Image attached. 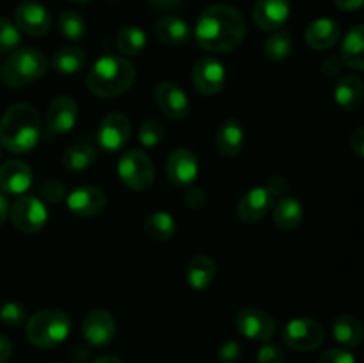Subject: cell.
I'll return each mask as SVG.
<instances>
[{"label": "cell", "mask_w": 364, "mask_h": 363, "mask_svg": "<svg viewBox=\"0 0 364 363\" xmlns=\"http://www.w3.org/2000/svg\"><path fill=\"white\" fill-rule=\"evenodd\" d=\"M245 32L247 25L240 11L224 4L206 7L194 28L199 46L213 53L233 52L242 45Z\"/></svg>", "instance_id": "6da1fadb"}, {"label": "cell", "mask_w": 364, "mask_h": 363, "mask_svg": "<svg viewBox=\"0 0 364 363\" xmlns=\"http://www.w3.org/2000/svg\"><path fill=\"white\" fill-rule=\"evenodd\" d=\"M41 135L39 114L31 103H14L0 120V144L11 153H28L38 146Z\"/></svg>", "instance_id": "7a4b0ae2"}, {"label": "cell", "mask_w": 364, "mask_h": 363, "mask_svg": "<svg viewBox=\"0 0 364 363\" xmlns=\"http://www.w3.org/2000/svg\"><path fill=\"white\" fill-rule=\"evenodd\" d=\"M135 68L127 57L103 56L92 64L85 77L89 91L98 98H116L132 88Z\"/></svg>", "instance_id": "3957f363"}, {"label": "cell", "mask_w": 364, "mask_h": 363, "mask_svg": "<svg viewBox=\"0 0 364 363\" xmlns=\"http://www.w3.org/2000/svg\"><path fill=\"white\" fill-rule=\"evenodd\" d=\"M48 60L36 48H16L7 56L0 68V80L6 88L18 89L45 77Z\"/></svg>", "instance_id": "277c9868"}, {"label": "cell", "mask_w": 364, "mask_h": 363, "mask_svg": "<svg viewBox=\"0 0 364 363\" xmlns=\"http://www.w3.org/2000/svg\"><path fill=\"white\" fill-rule=\"evenodd\" d=\"M71 330V319L63 310H43L27 320V338L39 349H52L63 344Z\"/></svg>", "instance_id": "5b68a950"}, {"label": "cell", "mask_w": 364, "mask_h": 363, "mask_svg": "<svg viewBox=\"0 0 364 363\" xmlns=\"http://www.w3.org/2000/svg\"><path fill=\"white\" fill-rule=\"evenodd\" d=\"M117 177L132 191H146L155 180L153 160L141 149H130L117 162Z\"/></svg>", "instance_id": "8992f818"}, {"label": "cell", "mask_w": 364, "mask_h": 363, "mask_svg": "<svg viewBox=\"0 0 364 363\" xmlns=\"http://www.w3.org/2000/svg\"><path fill=\"white\" fill-rule=\"evenodd\" d=\"M11 221L23 233H38L48 223V210L38 196L23 194L9 210Z\"/></svg>", "instance_id": "52a82bcc"}, {"label": "cell", "mask_w": 364, "mask_h": 363, "mask_svg": "<svg viewBox=\"0 0 364 363\" xmlns=\"http://www.w3.org/2000/svg\"><path fill=\"white\" fill-rule=\"evenodd\" d=\"M323 338H326V333H323L322 324L309 317H299V319L290 320L283 331L284 344L301 352L318 349Z\"/></svg>", "instance_id": "ba28073f"}, {"label": "cell", "mask_w": 364, "mask_h": 363, "mask_svg": "<svg viewBox=\"0 0 364 363\" xmlns=\"http://www.w3.org/2000/svg\"><path fill=\"white\" fill-rule=\"evenodd\" d=\"M277 199H279V196L269 184L259 185V187H255L242 194V198L237 203V216L247 224L258 223L272 210Z\"/></svg>", "instance_id": "9c48e42d"}, {"label": "cell", "mask_w": 364, "mask_h": 363, "mask_svg": "<svg viewBox=\"0 0 364 363\" xmlns=\"http://www.w3.org/2000/svg\"><path fill=\"white\" fill-rule=\"evenodd\" d=\"M132 134V123L127 114L109 112L100 123L96 132L98 146L107 153H116L123 149Z\"/></svg>", "instance_id": "30bf717a"}, {"label": "cell", "mask_w": 364, "mask_h": 363, "mask_svg": "<svg viewBox=\"0 0 364 363\" xmlns=\"http://www.w3.org/2000/svg\"><path fill=\"white\" fill-rule=\"evenodd\" d=\"M192 82L203 96H213L223 91L226 82V68L219 59L205 56L192 68Z\"/></svg>", "instance_id": "8fae6325"}, {"label": "cell", "mask_w": 364, "mask_h": 363, "mask_svg": "<svg viewBox=\"0 0 364 363\" xmlns=\"http://www.w3.org/2000/svg\"><path fill=\"white\" fill-rule=\"evenodd\" d=\"M235 326L244 335L256 342H269L276 333V320L259 308H244L235 317Z\"/></svg>", "instance_id": "7c38bea8"}, {"label": "cell", "mask_w": 364, "mask_h": 363, "mask_svg": "<svg viewBox=\"0 0 364 363\" xmlns=\"http://www.w3.org/2000/svg\"><path fill=\"white\" fill-rule=\"evenodd\" d=\"M78 121V105L70 96H57L46 110V135L57 137V135L68 134L73 130Z\"/></svg>", "instance_id": "4fadbf2b"}, {"label": "cell", "mask_w": 364, "mask_h": 363, "mask_svg": "<svg viewBox=\"0 0 364 363\" xmlns=\"http://www.w3.org/2000/svg\"><path fill=\"white\" fill-rule=\"evenodd\" d=\"M14 23L20 28V32L39 38L50 31L52 18L43 4L27 0V2H21L14 11Z\"/></svg>", "instance_id": "5bb4252c"}, {"label": "cell", "mask_w": 364, "mask_h": 363, "mask_svg": "<svg viewBox=\"0 0 364 363\" xmlns=\"http://www.w3.org/2000/svg\"><path fill=\"white\" fill-rule=\"evenodd\" d=\"M155 102L169 120H183L191 110L187 95L174 80H160L155 88Z\"/></svg>", "instance_id": "9a60e30c"}, {"label": "cell", "mask_w": 364, "mask_h": 363, "mask_svg": "<svg viewBox=\"0 0 364 363\" xmlns=\"http://www.w3.org/2000/svg\"><path fill=\"white\" fill-rule=\"evenodd\" d=\"M82 335L95 347L109 345L116 335V320L112 313L103 308L91 310L82 322Z\"/></svg>", "instance_id": "2e32d148"}, {"label": "cell", "mask_w": 364, "mask_h": 363, "mask_svg": "<svg viewBox=\"0 0 364 363\" xmlns=\"http://www.w3.org/2000/svg\"><path fill=\"white\" fill-rule=\"evenodd\" d=\"M167 178L176 187H188L196 182L199 171L198 157L188 148H176L167 159Z\"/></svg>", "instance_id": "e0dca14e"}, {"label": "cell", "mask_w": 364, "mask_h": 363, "mask_svg": "<svg viewBox=\"0 0 364 363\" xmlns=\"http://www.w3.org/2000/svg\"><path fill=\"white\" fill-rule=\"evenodd\" d=\"M66 205L75 216L92 217L103 212V209L107 206V196L100 187L84 185L66 196Z\"/></svg>", "instance_id": "ac0fdd59"}, {"label": "cell", "mask_w": 364, "mask_h": 363, "mask_svg": "<svg viewBox=\"0 0 364 363\" xmlns=\"http://www.w3.org/2000/svg\"><path fill=\"white\" fill-rule=\"evenodd\" d=\"M291 14L290 0H258L252 9V20L267 32L279 31Z\"/></svg>", "instance_id": "d6986e66"}, {"label": "cell", "mask_w": 364, "mask_h": 363, "mask_svg": "<svg viewBox=\"0 0 364 363\" xmlns=\"http://www.w3.org/2000/svg\"><path fill=\"white\" fill-rule=\"evenodd\" d=\"M34 173L31 166L21 160H7L0 167V191L2 194L23 196L31 189Z\"/></svg>", "instance_id": "ffe728a7"}, {"label": "cell", "mask_w": 364, "mask_h": 363, "mask_svg": "<svg viewBox=\"0 0 364 363\" xmlns=\"http://www.w3.org/2000/svg\"><path fill=\"white\" fill-rule=\"evenodd\" d=\"M341 27L333 18H318L311 21L304 32V39L309 48L329 50L340 41Z\"/></svg>", "instance_id": "44dd1931"}, {"label": "cell", "mask_w": 364, "mask_h": 363, "mask_svg": "<svg viewBox=\"0 0 364 363\" xmlns=\"http://www.w3.org/2000/svg\"><path fill=\"white\" fill-rule=\"evenodd\" d=\"M244 142H245V132L238 120L230 117V120L224 121V123L219 127V130H217L215 144L223 157L233 159V157L240 155L242 148H244Z\"/></svg>", "instance_id": "7402d4cb"}, {"label": "cell", "mask_w": 364, "mask_h": 363, "mask_svg": "<svg viewBox=\"0 0 364 363\" xmlns=\"http://www.w3.org/2000/svg\"><path fill=\"white\" fill-rule=\"evenodd\" d=\"M155 36L164 45L180 46L188 43V39L192 38V31L183 18L164 16L156 21Z\"/></svg>", "instance_id": "603a6c76"}, {"label": "cell", "mask_w": 364, "mask_h": 363, "mask_svg": "<svg viewBox=\"0 0 364 363\" xmlns=\"http://www.w3.org/2000/svg\"><path fill=\"white\" fill-rule=\"evenodd\" d=\"M217 274V265L212 256L194 255L188 260L187 281L194 290H206L213 283Z\"/></svg>", "instance_id": "cb8c5ba5"}, {"label": "cell", "mask_w": 364, "mask_h": 363, "mask_svg": "<svg viewBox=\"0 0 364 363\" xmlns=\"http://www.w3.org/2000/svg\"><path fill=\"white\" fill-rule=\"evenodd\" d=\"M341 60L355 71L364 70V27L354 25L341 43Z\"/></svg>", "instance_id": "d4e9b609"}, {"label": "cell", "mask_w": 364, "mask_h": 363, "mask_svg": "<svg viewBox=\"0 0 364 363\" xmlns=\"http://www.w3.org/2000/svg\"><path fill=\"white\" fill-rule=\"evenodd\" d=\"M364 85L355 75H345L334 85V102L343 110H355L363 102Z\"/></svg>", "instance_id": "484cf974"}, {"label": "cell", "mask_w": 364, "mask_h": 363, "mask_svg": "<svg viewBox=\"0 0 364 363\" xmlns=\"http://www.w3.org/2000/svg\"><path fill=\"white\" fill-rule=\"evenodd\" d=\"M274 223L281 230H294L304 219V209L294 196H283L274 203Z\"/></svg>", "instance_id": "4316f807"}, {"label": "cell", "mask_w": 364, "mask_h": 363, "mask_svg": "<svg viewBox=\"0 0 364 363\" xmlns=\"http://www.w3.org/2000/svg\"><path fill=\"white\" fill-rule=\"evenodd\" d=\"M333 335L345 347H358L363 342L364 335L361 320L348 313L338 315L333 322Z\"/></svg>", "instance_id": "83f0119b"}, {"label": "cell", "mask_w": 364, "mask_h": 363, "mask_svg": "<svg viewBox=\"0 0 364 363\" xmlns=\"http://www.w3.org/2000/svg\"><path fill=\"white\" fill-rule=\"evenodd\" d=\"M98 155H96L95 146L87 144V142H78V144L70 146L63 155V166L68 171L73 173H80V171L89 169L92 164L96 162Z\"/></svg>", "instance_id": "f1b7e54d"}, {"label": "cell", "mask_w": 364, "mask_h": 363, "mask_svg": "<svg viewBox=\"0 0 364 363\" xmlns=\"http://www.w3.org/2000/svg\"><path fill=\"white\" fill-rule=\"evenodd\" d=\"M144 231L156 242L171 241L176 233V221L167 212H153L144 219Z\"/></svg>", "instance_id": "f546056e"}, {"label": "cell", "mask_w": 364, "mask_h": 363, "mask_svg": "<svg viewBox=\"0 0 364 363\" xmlns=\"http://www.w3.org/2000/svg\"><path fill=\"white\" fill-rule=\"evenodd\" d=\"M85 52L77 46H64L59 48L52 57V68L63 75L78 73L85 66Z\"/></svg>", "instance_id": "4dcf8cb0"}, {"label": "cell", "mask_w": 364, "mask_h": 363, "mask_svg": "<svg viewBox=\"0 0 364 363\" xmlns=\"http://www.w3.org/2000/svg\"><path fill=\"white\" fill-rule=\"evenodd\" d=\"M146 32L142 28L134 27V25H128V27H123L119 32H117V48L123 56L127 57H135L144 50L146 46Z\"/></svg>", "instance_id": "1f68e13d"}, {"label": "cell", "mask_w": 364, "mask_h": 363, "mask_svg": "<svg viewBox=\"0 0 364 363\" xmlns=\"http://www.w3.org/2000/svg\"><path fill=\"white\" fill-rule=\"evenodd\" d=\"M294 50V36L288 31H276L263 45V53L270 60H284Z\"/></svg>", "instance_id": "d6a6232c"}, {"label": "cell", "mask_w": 364, "mask_h": 363, "mask_svg": "<svg viewBox=\"0 0 364 363\" xmlns=\"http://www.w3.org/2000/svg\"><path fill=\"white\" fill-rule=\"evenodd\" d=\"M59 32L68 41H80L85 34V20L77 11H66L59 18Z\"/></svg>", "instance_id": "836d02e7"}, {"label": "cell", "mask_w": 364, "mask_h": 363, "mask_svg": "<svg viewBox=\"0 0 364 363\" xmlns=\"http://www.w3.org/2000/svg\"><path fill=\"white\" fill-rule=\"evenodd\" d=\"M21 41V32L14 21L0 16V53H11Z\"/></svg>", "instance_id": "e575fe53"}, {"label": "cell", "mask_w": 364, "mask_h": 363, "mask_svg": "<svg viewBox=\"0 0 364 363\" xmlns=\"http://www.w3.org/2000/svg\"><path fill=\"white\" fill-rule=\"evenodd\" d=\"M166 135V127L159 120H146L139 127V141L146 148H155Z\"/></svg>", "instance_id": "d590c367"}, {"label": "cell", "mask_w": 364, "mask_h": 363, "mask_svg": "<svg viewBox=\"0 0 364 363\" xmlns=\"http://www.w3.org/2000/svg\"><path fill=\"white\" fill-rule=\"evenodd\" d=\"M0 320L9 327H20L27 322V310L21 302L7 301L0 306Z\"/></svg>", "instance_id": "8d00e7d4"}, {"label": "cell", "mask_w": 364, "mask_h": 363, "mask_svg": "<svg viewBox=\"0 0 364 363\" xmlns=\"http://www.w3.org/2000/svg\"><path fill=\"white\" fill-rule=\"evenodd\" d=\"M66 185L60 180L53 178V180H45L39 185V199L46 203H60L66 199Z\"/></svg>", "instance_id": "74e56055"}, {"label": "cell", "mask_w": 364, "mask_h": 363, "mask_svg": "<svg viewBox=\"0 0 364 363\" xmlns=\"http://www.w3.org/2000/svg\"><path fill=\"white\" fill-rule=\"evenodd\" d=\"M284 362V351L283 347L276 344H267L263 345L256 356V363H283Z\"/></svg>", "instance_id": "f35d334b"}, {"label": "cell", "mask_w": 364, "mask_h": 363, "mask_svg": "<svg viewBox=\"0 0 364 363\" xmlns=\"http://www.w3.org/2000/svg\"><path fill=\"white\" fill-rule=\"evenodd\" d=\"M219 362L220 363H238L242 358V347L238 342L235 340H226L223 345L219 347Z\"/></svg>", "instance_id": "ab89813d"}, {"label": "cell", "mask_w": 364, "mask_h": 363, "mask_svg": "<svg viewBox=\"0 0 364 363\" xmlns=\"http://www.w3.org/2000/svg\"><path fill=\"white\" fill-rule=\"evenodd\" d=\"M185 203H187V206L191 210L199 212V210L205 209L206 203H208V199H206V194L203 189L191 187V185H188V189L185 191Z\"/></svg>", "instance_id": "60d3db41"}, {"label": "cell", "mask_w": 364, "mask_h": 363, "mask_svg": "<svg viewBox=\"0 0 364 363\" xmlns=\"http://www.w3.org/2000/svg\"><path fill=\"white\" fill-rule=\"evenodd\" d=\"M318 363H355V358L347 349H329L320 356Z\"/></svg>", "instance_id": "b9f144b4"}, {"label": "cell", "mask_w": 364, "mask_h": 363, "mask_svg": "<svg viewBox=\"0 0 364 363\" xmlns=\"http://www.w3.org/2000/svg\"><path fill=\"white\" fill-rule=\"evenodd\" d=\"M348 144H350V149L363 159L364 157V128L363 127H355L352 130L350 137H348Z\"/></svg>", "instance_id": "7bdbcfd3"}, {"label": "cell", "mask_w": 364, "mask_h": 363, "mask_svg": "<svg viewBox=\"0 0 364 363\" xmlns=\"http://www.w3.org/2000/svg\"><path fill=\"white\" fill-rule=\"evenodd\" d=\"M320 70H322V73L326 75V77H336V75H340L341 70H343V60L336 56H331L323 60Z\"/></svg>", "instance_id": "ee69618b"}, {"label": "cell", "mask_w": 364, "mask_h": 363, "mask_svg": "<svg viewBox=\"0 0 364 363\" xmlns=\"http://www.w3.org/2000/svg\"><path fill=\"white\" fill-rule=\"evenodd\" d=\"M148 4L156 11H174L180 7L181 0H148Z\"/></svg>", "instance_id": "f6af8a7d"}, {"label": "cell", "mask_w": 364, "mask_h": 363, "mask_svg": "<svg viewBox=\"0 0 364 363\" xmlns=\"http://www.w3.org/2000/svg\"><path fill=\"white\" fill-rule=\"evenodd\" d=\"M13 356V344L6 335H0V363H6Z\"/></svg>", "instance_id": "bcb514c9"}, {"label": "cell", "mask_w": 364, "mask_h": 363, "mask_svg": "<svg viewBox=\"0 0 364 363\" xmlns=\"http://www.w3.org/2000/svg\"><path fill=\"white\" fill-rule=\"evenodd\" d=\"M364 0H334L338 9L341 11H358L363 7Z\"/></svg>", "instance_id": "7dc6e473"}, {"label": "cell", "mask_w": 364, "mask_h": 363, "mask_svg": "<svg viewBox=\"0 0 364 363\" xmlns=\"http://www.w3.org/2000/svg\"><path fill=\"white\" fill-rule=\"evenodd\" d=\"M7 214H9V203H7L6 196H4L2 192H0V224H2L4 221H6Z\"/></svg>", "instance_id": "c3c4849f"}, {"label": "cell", "mask_w": 364, "mask_h": 363, "mask_svg": "<svg viewBox=\"0 0 364 363\" xmlns=\"http://www.w3.org/2000/svg\"><path fill=\"white\" fill-rule=\"evenodd\" d=\"M92 363H123L116 356H102V358H96Z\"/></svg>", "instance_id": "681fc988"}, {"label": "cell", "mask_w": 364, "mask_h": 363, "mask_svg": "<svg viewBox=\"0 0 364 363\" xmlns=\"http://www.w3.org/2000/svg\"><path fill=\"white\" fill-rule=\"evenodd\" d=\"M70 2H73V4H89L91 0H70Z\"/></svg>", "instance_id": "f907efd6"}, {"label": "cell", "mask_w": 364, "mask_h": 363, "mask_svg": "<svg viewBox=\"0 0 364 363\" xmlns=\"http://www.w3.org/2000/svg\"><path fill=\"white\" fill-rule=\"evenodd\" d=\"M2 149H4L2 144H0V159H2Z\"/></svg>", "instance_id": "816d5d0a"}]
</instances>
